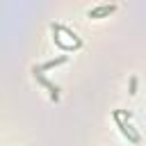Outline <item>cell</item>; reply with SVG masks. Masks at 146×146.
<instances>
[{
  "instance_id": "6",
  "label": "cell",
  "mask_w": 146,
  "mask_h": 146,
  "mask_svg": "<svg viewBox=\"0 0 146 146\" xmlns=\"http://www.w3.org/2000/svg\"><path fill=\"white\" fill-rule=\"evenodd\" d=\"M130 94H137V78H130Z\"/></svg>"
},
{
  "instance_id": "5",
  "label": "cell",
  "mask_w": 146,
  "mask_h": 146,
  "mask_svg": "<svg viewBox=\"0 0 146 146\" xmlns=\"http://www.w3.org/2000/svg\"><path fill=\"white\" fill-rule=\"evenodd\" d=\"M66 62V55H62V57H57V59H52V62H46V64H41V66H36L39 71H50V68H55V66H59V64H64Z\"/></svg>"
},
{
  "instance_id": "3",
  "label": "cell",
  "mask_w": 146,
  "mask_h": 146,
  "mask_svg": "<svg viewBox=\"0 0 146 146\" xmlns=\"http://www.w3.org/2000/svg\"><path fill=\"white\" fill-rule=\"evenodd\" d=\"M114 9H116L114 5H98V7L89 9V11H87V16H89V18H103V16H110Z\"/></svg>"
},
{
  "instance_id": "1",
  "label": "cell",
  "mask_w": 146,
  "mask_h": 146,
  "mask_svg": "<svg viewBox=\"0 0 146 146\" xmlns=\"http://www.w3.org/2000/svg\"><path fill=\"white\" fill-rule=\"evenodd\" d=\"M112 116H114V121H116V125H119L121 135H123V137H128V139H130L132 144H139V139H141V137H139V132H135V130H132V125H130L128 121H123V119L119 116V112H116V110L112 112Z\"/></svg>"
},
{
  "instance_id": "2",
  "label": "cell",
  "mask_w": 146,
  "mask_h": 146,
  "mask_svg": "<svg viewBox=\"0 0 146 146\" xmlns=\"http://www.w3.org/2000/svg\"><path fill=\"white\" fill-rule=\"evenodd\" d=\"M32 75H34V78H36V80H39V82H41V84H43V87L48 89L50 98H52V100L57 103V100H59V87H57V84H52V82H50V80H48V78L43 75V71H39L36 66H32Z\"/></svg>"
},
{
  "instance_id": "4",
  "label": "cell",
  "mask_w": 146,
  "mask_h": 146,
  "mask_svg": "<svg viewBox=\"0 0 146 146\" xmlns=\"http://www.w3.org/2000/svg\"><path fill=\"white\" fill-rule=\"evenodd\" d=\"M50 30H52V41H55V46H59L62 50H75V48H80V46H75V43H64V41H62L59 30H57V23H52Z\"/></svg>"
}]
</instances>
